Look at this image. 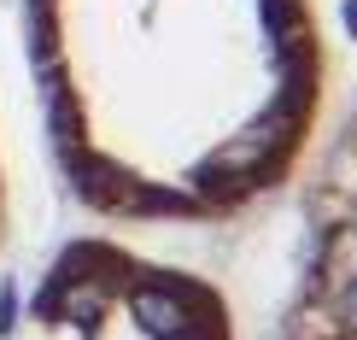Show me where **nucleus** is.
I'll use <instances>...</instances> for the list:
<instances>
[{
  "mask_svg": "<svg viewBox=\"0 0 357 340\" xmlns=\"http://www.w3.org/2000/svg\"><path fill=\"white\" fill-rule=\"evenodd\" d=\"M59 176L112 223H217L299 170L322 112L310 0H24Z\"/></svg>",
  "mask_w": 357,
  "mask_h": 340,
  "instance_id": "1",
  "label": "nucleus"
},
{
  "mask_svg": "<svg viewBox=\"0 0 357 340\" xmlns=\"http://www.w3.org/2000/svg\"><path fill=\"white\" fill-rule=\"evenodd\" d=\"M6 340H234V317L199 276L77 235L41 264Z\"/></svg>",
  "mask_w": 357,
  "mask_h": 340,
  "instance_id": "2",
  "label": "nucleus"
}]
</instances>
